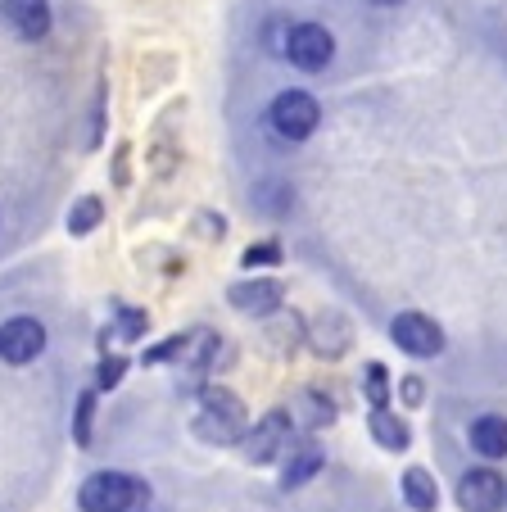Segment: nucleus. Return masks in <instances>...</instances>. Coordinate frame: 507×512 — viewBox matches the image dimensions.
Here are the masks:
<instances>
[{"mask_svg":"<svg viewBox=\"0 0 507 512\" xmlns=\"http://www.w3.org/2000/svg\"><path fill=\"white\" fill-rule=\"evenodd\" d=\"M77 503H82V512H145L150 490H145V481H136L127 472H96L82 485Z\"/></svg>","mask_w":507,"mask_h":512,"instance_id":"f257e3e1","label":"nucleus"},{"mask_svg":"<svg viewBox=\"0 0 507 512\" xmlns=\"http://www.w3.org/2000/svg\"><path fill=\"white\" fill-rule=\"evenodd\" d=\"M317 118H322V109H317V100L304 96V91H281L268 109L272 132L286 136V141H304V136H313Z\"/></svg>","mask_w":507,"mask_h":512,"instance_id":"f03ea898","label":"nucleus"},{"mask_svg":"<svg viewBox=\"0 0 507 512\" xmlns=\"http://www.w3.org/2000/svg\"><path fill=\"white\" fill-rule=\"evenodd\" d=\"M286 55L295 68H304V73H317V68L331 64L335 55V37L322 28V23H299V28L286 32Z\"/></svg>","mask_w":507,"mask_h":512,"instance_id":"7ed1b4c3","label":"nucleus"},{"mask_svg":"<svg viewBox=\"0 0 507 512\" xmlns=\"http://www.w3.org/2000/svg\"><path fill=\"white\" fill-rule=\"evenodd\" d=\"M195 426H200L204 440L231 445V440H240V431H245V413H240V404L227 395V390H204V413Z\"/></svg>","mask_w":507,"mask_h":512,"instance_id":"20e7f679","label":"nucleus"},{"mask_svg":"<svg viewBox=\"0 0 507 512\" xmlns=\"http://www.w3.org/2000/svg\"><path fill=\"white\" fill-rule=\"evenodd\" d=\"M390 336H394V345L412 358H435L444 349L440 322H431L426 313H399V318L390 322Z\"/></svg>","mask_w":507,"mask_h":512,"instance_id":"39448f33","label":"nucleus"},{"mask_svg":"<svg viewBox=\"0 0 507 512\" xmlns=\"http://www.w3.org/2000/svg\"><path fill=\"white\" fill-rule=\"evenodd\" d=\"M458 503L462 512H498L507 503V485L494 467H476L458 481Z\"/></svg>","mask_w":507,"mask_h":512,"instance_id":"423d86ee","label":"nucleus"},{"mask_svg":"<svg viewBox=\"0 0 507 512\" xmlns=\"http://www.w3.org/2000/svg\"><path fill=\"white\" fill-rule=\"evenodd\" d=\"M46 349V327H41L37 318H10L5 327H0V358L5 363H32V358Z\"/></svg>","mask_w":507,"mask_h":512,"instance_id":"0eeeda50","label":"nucleus"},{"mask_svg":"<svg viewBox=\"0 0 507 512\" xmlns=\"http://www.w3.org/2000/svg\"><path fill=\"white\" fill-rule=\"evenodd\" d=\"M286 445H290V413L272 408V413L263 417L254 431H249L245 454H249V463H272V458H277Z\"/></svg>","mask_w":507,"mask_h":512,"instance_id":"6e6552de","label":"nucleus"},{"mask_svg":"<svg viewBox=\"0 0 507 512\" xmlns=\"http://www.w3.org/2000/svg\"><path fill=\"white\" fill-rule=\"evenodd\" d=\"M0 14H5L10 28L28 41H37V37L50 32V5L46 0H0Z\"/></svg>","mask_w":507,"mask_h":512,"instance_id":"1a4fd4ad","label":"nucleus"},{"mask_svg":"<svg viewBox=\"0 0 507 512\" xmlns=\"http://www.w3.org/2000/svg\"><path fill=\"white\" fill-rule=\"evenodd\" d=\"M227 295H231V304H236L240 313H259V318L281 309V286L277 281H268V277L263 281H240V286H231Z\"/></svg>","mask_w":507,"mask_h":512,"instance_id":"9d476101","label":"nucleus"},{"mask_svg":"<svg viewBox=\"0 0 507 512\" xmlns=\"http://www.w3.org/2000/svg\"><path fill=\"white\" fill-rule=\"evenodd\" d=\"M471 449L480 458H507V417L485 413L471 422Z\"/></svg>","mask_w":507,"mask_h":512,"instance_id":"9b49d317","label":"nucleus"},{"mask_svg":"<svg viewBox=\"0 0 507 512\" xmlns=\"http://www.w3.org/2000/svg\"><path fill=\"white\" fill-rule=\"evenodd\" d=\"M403 499L417 512H435L440 508V485H435V476L426 472V467H408V472H403Z\"/></svg>","mask_w":507,"mask_h":512,"instance_id":"f8f14e48","label":"nucleus"},{"mask_svg":"<svg viewBox=\"0 0 507 512\" xmlns=\"http://www.w3.org/2000/svg\"><path fill=\"white\" fill-rule=\"evenodd\" d=\"M372 435H376V445L381 449H394V454H399V449H408V422H403V417H394L390 408H372Z\"/></svg>","mask_w":507,"mask_h":512,"instance_id":"ddd939ff","label":"nucleus"},{"mask_svg":"<svg viewBox=\"0 0 507 512\" xmlns=\"http://www.w3.org/2000/svg\"><path fill=\"white\" fill-rule=\"evenodd\" d=\"M317 467H322V449H317V445H304V449H299V454L286 463V472H281V485H286V490H295V485L313 481Z\"/></svg>","mask_w":507,"mask_h":512,"instance_id":"4468645a","label":"nucleus"},{"mask_svg":"<svg viewBox=\"0 0 507 512\" xmlns=\"http://www.w3.org/2000/svg\"><path fill=\"white\" fill-rule=\"evenodd\" d=\"M367 399H372V408H390V377L381 363H367Z\"/></svg>","mask_w":507,"mask_h":512,"instance_id":"2eb2a0df","label":"nucleus"},{"mask_svg":"<svg viewBox=\"0 0 507 512\" xmlns=\"http://www.w3.org/2000/svg\"><path fill=\"white\" fill-rule=\"evenodd\" d=\"M96 223H100V200H82L73 213H68V232H77V236L91 232Z\"/></svg>","mask_w":507,"mask_h":512,"instance_id":"dca6fc26","label":"nucleus"},{"mask_svg":"<svg viewBox=\"0 0 507 512\" xmlns=\"http://www.w3.org/2000/svg\"><path fill=\"white\" fill-rule=\"evenodd\" d=\"M245 268H259V263H281V245L277 241H259V245H249L245 250Z\"/></svg>","mask_w":507,"mask_h":512,"instance_id":"f3484780","label":"nucleus"},{"mask_svg":"<svg viewBox=\"0 0 507 512\" xmlns=\"http://www.w3.org/2000/svg\"><path fill=\"white\" fill-rule=\"evenodd\" d=\"M123 381V358H105L100 363V386H118Z\"/></svg>","mask_w":507,"mask_h":512,"instance_id":"a211bd4d","label":"nucleus"},{"mask_svg":"<svg viewBox=\"0 0 507 512\" xmlns=\"http://www.w3.org/2000/svg\"><path fill=\"white\" fill-rule=\"evenodd\" d=\"M77 440L82 445L91 440V395H82V408H77Z\"/></svg>","mask_w":507,"mask_h":512,"instance_id":"6ab92c4d","label":"nucleus"},{"mask_svg":"<svg viewBox=\"0 0 507 512\" xmlns=\"http://www.w3.org/2000/svg\"><path fill=\"white\" fill-rule=\"evenodd\" d=\"M123 331H127V336H141L145 318H141V313H123Z\"/></svg>","mask_w":507,"mask_h":512,"instance_id":"aec40b11","label":"nucleus"},{"mask_svg":"<svg viewBox=\"0 0 507 512\" xmlns=\"http://www.w3.org/2000/svg\"><path fill=\"white\" fill-rule=\"evenodd\" d=\"M403 399H408V404H421V381H403Z\"/></svg>","mask_w":507,"mask_h":512,"instance_id":"412c9836","label":"nucleus"},{"mask_svg":"<svg viewBox=\"0 0 507 512\" xmlns=\"http://www.w3.org/2000/svg\"><path fill=\"white\" fill-rule=\"evenodd\" d=\"M367 5H381V10H385V5H399V0H367Z\"/></svg>","mask_w":507,"mask_h":512,"instance_id":"4be33fe9","label":"nucleus"}]
</instances>
